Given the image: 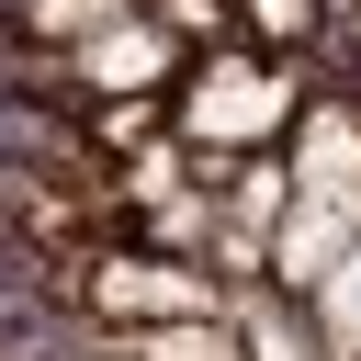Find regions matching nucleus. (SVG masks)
<instances>
[{
	"mask_svg": "<svg viewBox=\"0 0 361 361\" xmlns=\"http://www.w3.org/2000/svg\"><path fill=\"white\" fill-rule=\"evenodd\" d=\"M90 305H102V316H158V327H169V316H214V282H192L180 259H102V271H90Z\"/></svg>",
	"mask_w": 361,
	"mask_h": 361,
	"instance_id": "f257e3e1",
	"label": "nucleus"
},
{
	"mask_svg": "<svg viewBox=\"0 0 361 361\" xmlns=\"http://www.w3.org/2000/svg\"><path fill=\"white\" fill-rule=\"evenodd\" d=\"M350 226H361V169H327V180L293 203V226H282V282H316Z\"/></svg>",
	"mask_w": 361,
	"mask_h": 361,
	"instance_id": "f03ea898",
	"label": "nucleus"
},
{
	"mask_svg": "<svg viewBox=\"0 0 361 361\" xmlns=\"http://www.w3.org/2000/svg\"><path fill=\"white\" fill-rule=\"evenodd\" d=\"M135 361H226V327L214 316H169V327H147V338H124Z\"/></svg>",
	"mask_w": 361,
	"mask_h": 361,
	"instance_id": "7ed1b4c3",
	"label": "nucleus"
},
{
	"mask_svg": "<svg viewBox=\"0 0 361 361\" xmlns=\"http://www.w3.org/2000/svg\"><path fill=\"white\" fill-rule=\"evenodd\" d=\"M248 23H259V34H316L327 11H316V0H248Z\"/></svg>",
	"mask_w": 361,
	"mask_h": 361,
	"instance_id": "20e7f679",
	"label": "nucleus"
},
{
	"mask_svg": "<svg viewBox=\"0 0 361 361\" xmlns=\"http://www.w3.org/2000/svg\"><path fill=\"white\" fill-rule=\"evenodd\" d=\"M56 34H113V0H45Z\"/></svg>",
	"mask_w": 361,
	"mask_h": 361,
	"instance_id": "39448f33",
	"label": "nucleus"
},
{
	"mask_svg": "<svg viewBox=\"0 0 361 361\" xmlns=\"http://www.w3.org/2000/svg\"><path fill=\"white\" fill-rule=\"evenodd\" d=\"M327 327H338V350H361V259H350V282L327 293Z\"/></svg>",
	"mask_w": 361,
	"mask_h": 361,
	"instance_id": "423d86ee",
	"label": "nucleus"
},
{
	"mask_svg": "<svg viewBox=\"0 0 361 361\" xmlns=\"http://www.w3.org/2000/svg\"><path fill=\"white\" fill-rule=\"evenodd\" d=\"M316 11H327V23H338V34H361V0H316Z\"/></svg>",
	"mask_w": 361,
	"mask_h": 361,
	"instance_id": "0eeeda50",
	"label": "nucleus"
}]
</instances>
